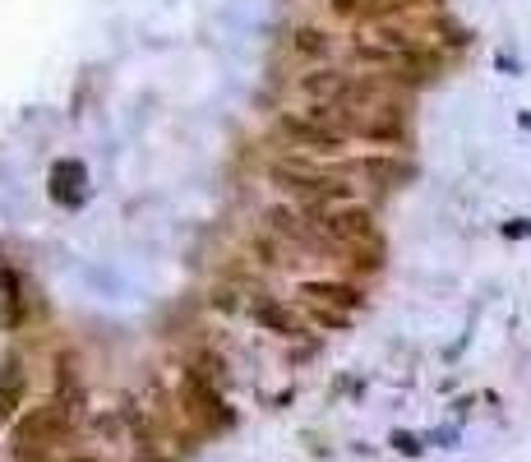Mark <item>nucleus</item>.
Segmentation results:
<instances>
[{
    "label": "nucleus",
    "mask_w": 531,
    "mask_h": 462,
    "mask_svg": "<svg viewBox=\"0 0 531 462\" xmlns=\"http://www.w3.org/2000/svg\"><path fill=\"white\" fill-rule=\"evenodd\" d=\"M24 319H28L24 278L10 264H0V329H24Z\"/></svg>",
    "instance_id": "7"
},
{
    "label": "nucleus",
    "mask_w": 531,
    "mask_h": 462,
    "mask_svg": "<svg viewBox=\"0 0 531 462\" xmlns=\"http://www.w3.org/2000/svg\"><path fill=\"white\" fill-rule=\"evenodd\" d=\"M522 125H527V130H531V116H522Z\"/></svg>",
    "instance_id": "18"
},
{
    "label": "nucleus",
    "mask_w": 531,
    "mask_h": 462,
    "mask_svg": "<svg viewBox=\"0 0 531 462\" xmlns=\"http://www.w3.org/2000/svg\"><path fill=\"white\" fill-rule=\"evenodd\" d=\"M74 416H79V393H61L24 412L10 430V462H47L56 444L74 430Z\"/></svg>",
    "instance_id": "1"
},
{
    "label": "nucleus",
    "mask_w": 531,
    "mask_h": 462,
    "mask_svg": "<svg viewBox=\"0 0 531 462\" xmlns=\"http://www.w3.org/2000/svg\"><path fill=\"white\" fill-rule=\"evenodd\" d=\"M278 139H287V144H296L301 153H314V158H338L342 153V134H333V130H319L314 121H305V116H282L278 125Z\"/></svg>",
    "instance_id": "4"
},
{
    "label": "nucleus",
    "mask_w": 531,
    "mask_h": 462,
    "mask_svg": "<svg viewBox=\"0 0 531 462\" xmlns=\"http://www.w3.org/2000/svg\"><path fill=\"white\" fill-rule=\"evenodd\" d=\"M74 462H88V458H74Z\"/></svg>",
    "instance_id": "20"
},
{
    "label": "nucleus",
    "mask_w": 531,
    "mask_h": 462,
    "mask_svg": "<svg viewBox=\"0 0 531 462\" xmlns=\"http://www.w3.org/2000/svg\"><path fill=\"white\" fill-rule=\"evenodd\" d=\"M351 171H361V176H370V181H375V185H384V190L402 176V167H393V158H365V162H356Z\"/></svg>",
    "instance_id": "13"
},
{
    "label": "nucleus",
    "mask_w": 531,
    "mask_h": 462,
    "mask_svg": "<svg viewBox=\"0 0 531 462\" xmlns=\"http://www.w3.org/2000/svg\"><path fill=\"white\" fill-rule=\"evenodd\" d=\"M351 88V74H338V70H314L301 79V93L310 102H324V107H338L342 98H347Z\"/></svg>",
    "instance_id": "8"
},
{
    "label": "nucleus",
    "mask_w": 531,
    "mask_h": 462,
    "mask_svg": "<svg viewBox=\"0 0 531 462\" xmlns=\"http://www.w3.org/2000/svg\"><path fill=\"white\" fill-rule=\"evenodd\" d=\"M301 301L305 305H324V310H338V315H356L365 305L361 287H351V282H338V278H310L301 282Z\"/></svg>",
    "instance_id": "5"
},
{
    "label": "nucleus",
    "mask_w": 531,
    "mask_h": 462,
    "mask_svg": "<svg viewBox=\"0 0 531 462\" xmlns=\"http://www.w3.org/2000/svg\"><path fill=\"white\" fill-rule=\"evenodd\" d=\"M407 5L402 0H333V14L342 19H361V24H379V19H393Z\"/></svg>",
    "instance_id": "10"
},
{
    "label": "nucleus",
    "mask_w": 531,
    "mask_h": 462,
    "mask_svg": "<svg viewBox=\"0 0 531 462\" xmlns=\"http://www.w3.org/2000/svg\"><path fill=\"white\" fill-rule=\"evenodd\" d=\"M268 176L282 185V190H291V195H305L310 204H347L351 199V185L342 171H319L314 162H301V158H287V162H273L268 167Z\"/></svg>",
    "instance_id": "2"
},
{
    "label": "nucleus",
    "mask_w": 531,
    "mask_h": 462,
    "mask_svg": "<svg viewBox=\"0 0 531 462\" xmlns=\"http://www.w3.org/2000/svg\"><path fill=\"white\" fill-rule=\"evenodd\" d=\"M388 444H393L398 453H407V458H411V453H421V439H416V435H407V430H398V435L388 439Z\"/></svg>",
    "instance_id": "17"
},
{
    "label": "nucleus",
    "mask_w": 531,
    "mask_h": 462,
    "mask_svg": "<svg viewBox=\"0 0 531 462\" xmlns=\"http://www.w3.org/2000/svg\"><path fill=\"white\" fill-rule=\"evenodd\" d=\"M254 319H259L268 333H278V338H301V333H305L301 319L291 315L287 305H278V301H259V305H254Z\"/></svg>",
    "instance_id": "11"
},
{
    "label": "nucleus",
    "mask_w": 531,
    "mask_h": 462,
    "mask_svg": "<svg viewBox=\"0 0 531 462\" xmlns=\"http://www.w3.org/2000/svg\"><path fill=\"white\" fill-rule=\"evenodd\" d=\"M499 231H504V241H527V236H531V218L504 222V227H499Z\"/></svg>",
    "instance_id": "16"
},
{
    "label": "nucleus",
    "mask_w": 531,
    "mask_h": 462,
    "mask_svg": "<svg viewBox=\"0 0 531 462\" xmlns=\"http://www.w3.org/2000/svg\"><path fill=\"white\" fill-rule=\"evenodd\" d=\"M24 393H28V375H24V365H19V356L0 361V421H10L24 407Z\"/></svg>",
    "instance_id": "9"
},
{
    "label": "nucleus",
    "mask_w": 531,
    "mask_h": 462,
    "mask_svg": "<svg viewBox=\"0 0 531 462\" xmlns=\"http://www.w3.org/2000/svg\"><path fill=\"white\" fill-rule=\"evenodd\" d=\"M402 5H421V0H402Z\"/></svg>",
    "instance_id": "19"
},
{
    "label": "nucleus",
    "mask_w": 531,
    "mask_h": 462,
    "mask_svg": "<svg viewBox=\"0 0 531 462\" xmlns=\"http://www.w3.org/2000/svg\"><path fill=\"white\" fill-rule=\"evenodd\" d=\"M181 393H185L190 416L204 430H227L231 421H236V416H231V407H227V398H222V389H213V384H208V379H199L194 370L185 375V389Z\"/></svg>",
    "instance_id": "3"
},
{
    "label": "nucleus",
    "mask_w": 531,
    "mask_h": 462,
    "mask_svg": "<svg viewBox=\"0 0 531 462\" xmlns=\"http://www.w3.org/2000/svg\"><path fill=\"white\" fill-rule=\"evenodd\" d=\"M264 222L278 236H287V241H296V245H314V236H310V227H305V213H296V208H282V204H273L264 213Z\"/></svg>",
    "instance_id": "12"
},
{
    "label": "nucleus",
    "mask_w": 531,
    "mask_h": 462,
    "mask_svg": "<svg viewBox=\"0 0 531 462\" xmlns=\"http://www.w3.org/2000/svg\"><path fill=\"white\" fill-rule=\"evenodd\" d=\"M305 310H310V319H314V324H324V329H347V324H351V315L324 310V305H305Z\"/></svg>",
    "instance_id": "15"
},
{
    "label": "nucleus",
    "mask_w": 531,
    "mask_h": 462,
    "mask_svg": "<svg viewBox=\"0 0 531 462\" xmlns=\"http://www.w3.org/2000/svg\"><path fill=\"white\" fill-rule=\"evenodd\" d=\"M291 51H296V56H328V33H319V28H301V33L291 37Z\"/></svg>",
    "instance_id": "14"
},
{
    "label": "nucleus",
    "mask_w": 531,
    "mask_h": 462,
    "mask_svg": "<svg viewBox=\"0 0 531 462\" xmlns=\"http://www.w3.org/2000/svg\"><path fill=\"white\" fill-rule=\"evenodd\" d=\"M88 195V167L79 158H61L51 167V199L61 208H79Z\"/></svg>",
    "instance_id": "6"
}]
</instances>
